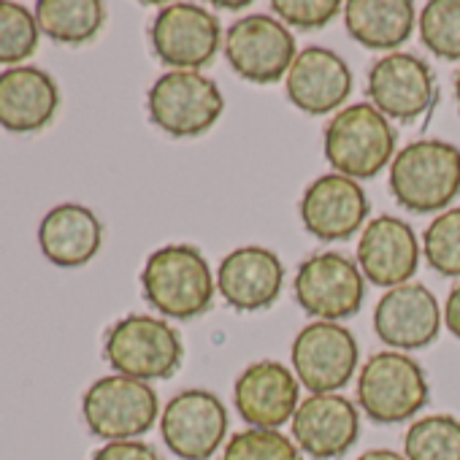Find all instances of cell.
Masks as SVG:
<instances>
[{
	"label": "cell",
	"instance_id": "obj_1",
	"mask_svg": "<svg viewBox=\"0 0 460 460\" xmlns=\"http://www.w3.org/2000/svg\"><path fill=\"white\" fill-rule=\"evenodd\" d=\"M141 290L146 304L163 317L195 320L211 309L217 279L198 247L168 244L146 258Z\"/></svg>",
	"mask_w": 460,
	"mask_h": 460
},
{
	"label": "cell",
	"instance_id": "obj_2",
	"mask_svg": "<svg viewBox=\"0 0 460 460\" xmlns=\"http://www.w3.org/2000/svg\"><path fill=\"white\" fill-rule=\"evenodd\" d=\"M390 195L414 214L447 211L460 195V149L438 138L403 146L390 163Z\"/></svg>",
	"mask_w": 460,
	"mask_h": 460
},
{
	"label": "cell",
	"instance_id": "obj_3",
	"mask_svg": "<svg viewBox=\"0 0 460 460\" xmlns=\"http://www.w3.org/2000/svg\"><path fill=\"white\" fill-rule=\"evenodd\" d=\"M398 133L371 103L344 106L325 125V160L355 181L376 176L395 157Z\"/></svg>",
	"mask_w": 460,
	"mask_h": 460
},
{
	"label": "cell",
	"instance_id": "obj_4",
	"mask_svg": "<svg viewBox=\"0 0 460 460\" xmlns=\"http://www.w3.org/2000/svg\"><path fill=\"white\" fill-rule=\"evenodd\" d=\"M103 355L117 374L155 382L179 371L184 347L176 328L163 317L128 314L109 328Z\"/></svg>",
	"mask_w": 460,
	"mask_h": 460
},
{
	"label": "cell",
	"instance_id": "obj_5",
	"mask_svg": "<svg viewBox=\"0 0 460 460\" xmlns=\"http://www.w3.org/2000/svg\"><path fill=\"white\" fill-rule=\"evenodd\" d=\"M428 395L425 371L406 352H376L358 374V406L376 425L411 420L428 403Z\"/></svg>",
	"mask_w": 460,
	"mask_h": 460
},
{
	"label": "cell",
	"instance_id": "obj_6",
	"mask_svg": "<svg viewBox=\"0 0 460 460\" xmlns=\"http://www.w3.org/2000/svg\"><path fill=\"white\" fill-rule=\"evenodd\" d=\"M146 111L155 128L173 138H195L211 130L225 98L214 79L200 71H168L146 93Z\"/></svg>",
	"mask_w": 460,
	"mask_h": 460
},
{
	"label": "cell",
	"instance_id": "obj_7",
	"mask_svg": "<svg viewBox=\"0 0 460 460\" xmlns=\"http://www.w3.org/2000/svg\"><path fill=\"white\" fill-rule=\"evenodd\" d=\"M82 417L93 436L128 441L152 430L160 417V401L149 382L111 374L87 387L82 398Z\"/></svg>",
	"mask_w": 460,
	"mask_h": 460
},
{
	"label": "cell",
	"instance_id": "obj_8",
	"mask_svg": "<svg viewBox=\"0 0 460 460\" xmlns=\"http://www.w3.org/2000/svg\"><path fill=\"white\" fill-rule=\"evenodd\" d=\"M225 58L242 79L277 84L293 68L296 36L274 14H247L225 31Z\"/></svg>",
	"mask_w": 460,
	"mask_h": 460
},
{
	"label": "cell",
	"instance_id": "obj_9",
	"mask_svg": "<svg viewBox=\"0 0 460 460\" xmlns=\"http://www.w3.org/2000/svg\"><path fill=\"white\" fill-rule=\"evenodd\" d=\"M298 306L323 323L355 317L366 298V277L358 263L341 252H317L298 266L296 282Z\"/></svg>",
	"mask_w": 460,
	"mask_h": 460
},
{
	"label": "cell",
	"instance_id": "obj_10",
	"mask_svg": "<svg viewBox=\"0 0 460 460\" xmlns=\"http://www.w3.org/2000/svg\"><path fill=\"white\" fill-rule=\"evenodd\" d=\"M149 39L157 60L171 71H200L217 58L225 41L219 20L195 4L163 6L155 14Z\"/></svg>",
	"mask_w": 460,
	"mask_h": 460
},
{
	"label": "cell",
	"instance_id": "obj_11",
	"mask_svg": "<svg viewBox=\"0 0 460 460\" xmlns=\"http://www.w3.org/2000/svg\"><path fill=\"white\" fill-rule=\"evenodd\" d=\"M368 103L395 122H417L436 103V79L430 66L411 52H390L368 71Z\"/></svg>",
	"mask_w": 460,
	"mask_h": 460
},
{
	"label": "cell",
	"instance_id": "obj_12",
	"mask_svg": "<svg viewBox=\"0 0 460 460\" xmlns=\"http://www.w3.org/2000/svg\"><path fill=\"white\" fill-rule=\"evenodd\" d=\"M358 341L341 323H312L293 339L290 360L298 382L312 393H336L355 376Z\"/></svg>",
	"mask_w": 460,
	"mask_h": 460
},
{
	"label": "cell",
	"instance_id": "obj_13",
	"mask_svg": "<svg viewBox=\"0 0 460 460\" xmlns=\"http://www.w3.org/2000/svg\"><path fill=\"white\" fill-rule=\"evenodd\" d=\"M165 447L181 460H208L227 433V409L211 390H184L160 414Z\"/></svg>",
	"mask_w": 460,
	"mask_h": 460
},
{
	"label": "cell",
	"instance_id": "obj_14",
	"mask_svg": "<svg viewBox=\"0 0 460 460\" xmlns=\"http://www.w3.org/2000/svg\"><path fill=\"white\" fill-rule=\"evenodd\" d=\"M444 312L436 296L420 285L406 282L387 290L374 309V333L390 349H422L438 339Z\"/></svg>",
	"mask_w": 460,
	"mask_h": 460
},
{
	"label": "cell",
	"instance_id": "obj_15",
	"mask_svg": "<svg viewBox=\"0 0 460 460\" xmlns=\"http://www.w3.org/2000/svg\"><path fill=\"white\" fill-rule=\"evenodd\" d=\"M290 428L301 452L314 460H339L358 441L360 414L339 393H312L298 403Z\"/></svg>",
	"mask_w": 460,
	"mask_h": 460
},
{
	"label": "cell",
	"instance_id": "obj_16",
	"mask_svg": "<svg viewBox=\"0 0 460 460\" xmlns=\"http://www.w3.org/2000/svg\"><path fill=\"white\" fill-rule=\"evenodd\" d=\"M234 403L250 428L279 430L301 403V382L279 360H255L239 374Z\"/></svg>",
	"mask_w": 460,
	"mask_h": 460
},
{
	"label": "cell",
	"instance_id": "obj_17",
	"mask_svg": "<svg viewBox=\"0 0 460 460\" xmlns=\"http://www.w3.org/2000/svg\"><path fill=\"white\" fill-rule=\"evenodd\" d=\"M301 222L320 242H344L366 227L368 198L366 190L341 173L317 176L301 198Z\"/></svg>",
	"mask_w": 460,
	"mask_h": 460
},
{
	"label": "cell",
	"instance_id": "obj_18",
	"mask_svg": "<svg viewBox=\"0 0 460 460\" xmlns=\"http://www.w3.org/2000/svg\"><path fill=\"white\" fill-rule=\"evenodd\" d=\"M420 242L409 222L379 214L360 234L358 242V269L376 288H398L411 282L420 266Z\"/></svg>",
	"mask_w": 460,
	"mask_h": 460
},
{
	"label": "cell",
	"instance_id": "obj_19",
	"mask_svg": "<svg viewBox=\"0 0 460 460\" xmlns=\"http://www.w3.org/2000/svg\"><path fill=\"white\" fill-rule=\"evenodd\" d=\"M217 293L236 312L269 309L285 288V266L269 247H239L227 252L214 274Z\"/></svg>",
	"mask_w": 460,
	"mask_h": 460
},
{
	"label": "cell",
	"instance_id": "obj_20",
	"mask_svg": "<svg viewBox=\"0 0 460 460\" xmlns=\"http://www.w3.org/2000/svg\"><path fill=\"white\" fill-rule=\"evenodd\" d=\"M352 71L336 52L325 47H306L298 52L293 68L285 76L288 98L296 109L312 117L341 109L352 95Z\"/></svg>",
	"mask_w": 460,
	"mask_h": 460
},
{
	"label": "cell",
	"instance_id": "obj_21",
	"mask_svg": "<svg viewBox=\"0 0 460 460\" xmlns=\"http://www.w3.org/2000/svg\"><path fill=\"white\" fill-rule=\"evenodd\" d=\"M60 109L58 82L33 66H17L0 74V128L9 133L44 130Z\"/></svg>",
	"mask_w": 460,
	"mask_h": 460
},
{
	"label": "cell",
	"instance_id": "obj_22",
	"mask_svg": "<svg viewBox=\"0 0 460 460\" xmlns=\"http://www.w3.org/2000/svg\"><path fill=\"white\" fill-rule=\"evenodd\" d=\"M103 244V225L82 203H60L39 225V247L58 269L87 266Z\"/></svg>",
	"mask_w": 460,
	"mask_h": 460
},
{
	"label": "cell",
	"instance_id": "obj_23",
	"mask_svg": "<svg viewBox=\"0 0 460 460\" xmlns=\"http://www.w3.org/2000/svg\"><path fill=\"white\" fill-rule=\"evenodd\" d=\"M417 17L420 14L409 0H349L344 4L347 33L366 49L387 55L409 41Z\"/></svg>",
	"mask_w": 460,
	"mask_h": 460
},
{
	"label": "cell",
	"instance_id": "obj_24",
	"mask_svg": "<svg viewBox=\"0 0 460 460\" xmlns=\"http://www.w3.org/2000/svg\"><path fill=\"white\" fill-rule=\"evenodd\" d=\"M36 22L52 41L79 47L101 33L106 6L101 0H41L36 4Z\"/></svg>",
	"mask_w": 460,
	"mask_h": 460
},
{
	"label": "cell",
	"instance_id": "obj_25",
	"mask_svg": "<svg viewBox=\"0 0 460 460\" xmlns=\"http://www.w3.org/2000/svg\"><path fill=\"white\" fill-rule=\"evenodd\" d=\"M406 460H460V420L428 414L409 425L403 436Z\"/></svg>",
	"mask_w": 460,
	"mask_h": 460
},
{
	"label": "cell",
	"instance_id": "obj_26",
	"mask_svg": "<svg viewBox=\"0 0 460 460\" xmlns=\"http://www.w3.org/2000/svg\"><path fill=\"white\" fill-rule=\"evenodd\" d=\"M425 49L441 60H460V0H430L417 17Z\"/></svg>",
	"mask_w": 460,
	"mask_h": 460
},
{
	"label": "cell",
	"instance_id": "obj_27",
	"mask_svg": "<svg viewBox=\"0 0 460 460\" xmlns=\"http://www.w3.org/2000/svg\"><path fill=\"white\" fill-rule=\"evenodd\" d=\"M41 39V28L36 14H31L20 4L0 0V66H12L36 55Z\"/></svg>",
	"mask_w": 460,
	"mask_h": 460
},
{
	"label": "cell",
	"instance_id": "obj_28",
	"mask_svg": "<svg viewBox=\"0 0 460 460\" xmlns=\"http://www.w3.org/2000/svg\"><path fill=\"white\" fill-rule=\"evenodd\" d=\"M422 255L441 277H460V206L436 214L425 227Z\"/></svg>",
	"mask_w": 460,
	"mask_h": 460
},
{
	"label": "cell",
	"instance_id": "obj_29",
	"mask_svg": "<svg viewBox=\"0 0 460 460\" xmlns=\"http://www.w3.org/2000/svg\"><path fill=\"white\" fill-rule=\"evenodd\" d=\"M222 460H304V452L282 430L247 428L227 438Z\"/></svg>",
	"mask_w": 460,
	"mask_h": 460
},
{
	"label": "cell",
	"instance_id": "obj_30",
	"mask_svg": "<svg viewBox=\"0 0 460 460\" xmlns=\"http://www.w3.org/2000/svg\"><path fill=\"white\" fill-rule=\"evenodd\" d=\"M271 12L282 25L298 31H320L331 25L344 12V6L339 0H274Z\"/></svg>",
	"mask_w": 460,
	"mask_h": 460
},
{
	"label": "cell",
	"instance_id": "obj_31",
	"mask_svg": "<svg viewBox=\"0 0 460 460\" xmlns=\"http://www.w3.org/2000/svg\"><path fill=\"white\" fill-rule=\"evenodd\" d=\"M90 460H163V457L152 444L128 438V441H106L101 449L93 452Z\"/></svg>",
	"mask_w": 460,
	"mask_h": 460
},
{
	"label": "cell",
	"instance_id": "obj_32",
	"mask_svg": "<svg viewBox=\"0 0 460 460\" xmlns=\"http://www.w3.org/2000/svg\"><path fill=\"white\" fill-rule=\"evenodd\" d=\"M444 325L460 341V282L447 296V304H444Z\"/></svg>",
	"mask_w": 460,
	"mask_h": 460
},
{
	"label": "cell",
	"instance_id": "obj_33",
	"mask_svg": "<svg viewBox=\"0 0 460 460\" xmlns=\"http://www.w3.org/2000/svg\"><path fill=\"white\" fill-rule=\"evenodd\" d=\"M358 460H406V455H401V452H395V449H385V447H379V449H368V452H363Z\"/></svg>",
	"mask_w": 460,
	"mask_h": 460
},
{
	"label": "cell",
	"instance_id": "obj_34",
	"mask_svg": "<svg viewBox=\"0 0 460 460\" xmlns=\"http://www.w3.org/2000/svg\"><path fill=\"white\" fill-rule=\"evenodd\" d=\"M250 6V0H242V4H217V9L222 12V9H230V12H242V9H247Z\"/></svg>",
	"mask_w": 460,
	"mask_h": 460
},
{
	"label": "cell",
	"instance_id": "obj_35",
	"mask_svg": "<svg viewBox=\"0 0 460 460\" xmlns=\"http://www.w3.org/2000/svg\"><path fill=\"white\" fill-rule=\"evenodd\" d=\"M455 101H457V109H460V71L455 74Z\"/></svg>",
	"mask_w": 460,
	"mask_h": 460
}]
</instances>
